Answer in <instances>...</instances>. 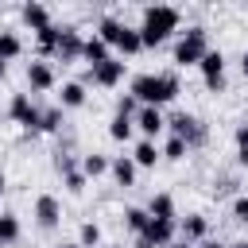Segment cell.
<instances>
[{"label":"cell","mask_w":248,"mask_h":248,"mask_svg":"<svg viewBox=\"0 0 248 248\" xmlns=\"http://www.w3.org/2000/svg\"><path fill=\"white\" fill-rule=\"evenodd\" d=\"M240 74H244V78H248V46H244V50H240Z\"/></svg>","instance_id":"cell-35"},{"label":"cell","mask_w":248,"mask_h":248,"mask_svg":"<svg viewBox=\"0 0 248 248\" xmlns=\"http://www.w3.org/2000/svg\"><path fill=\"white\" fill-rule=\"evenodd\" d=\"M19 19H23V27H31V31H43V27L54 23V19H50V8L39 4V0H27V4L19 8Z\"/></svg>","instance_id":"cell-14"},{"label":"cell","mask_w":248,"mask_h":248,"mask_svg":"<svg viewBox=\"0 0 248 248\" xmlns=\"http://www.w3.org/2000/svg\"><path fill=\"white\" fill-rule=\"evenodd\" d=\"M62 186L70 190V194H85V186H89V178L81 174V167L78 170H70V174H62Z\"/></svg>","instance_id":"cell-29"},{"label":"cell","mask_w":248,"mask_h":248,"mask_svg":"<svg viewBox=\"0 0 248 248\" xmlns=\"http://www.w3.org/2000/svg\"><path fill=\"white\" fill-rule=\"evenodd\" d=\"M147 225H151V213H147V205H128V209H124V229H128L132 236H140Z\"/></svg>","instance_id":"cell-25"},{"label":"cell","mask_w":248,"mask_h":248,"mask_svg":"<svg viewBox=\"0 0 248 248\" xmlns=\"http://www.w3.org/2000/svg\"><path fill=\"white\" fill-rule=\"evenodd\" d=\"M167 136L186 140V143H190V151H194V147H202V143L209 140V124H205L202 116H194V112L178 108V112H170V116H167Z\"/></svg>","instance_id":"cell-4"},{"label":"cell","mask_w":248,"mask_h":248,"mask_svg":"<svg viewBox=\"0 0 248 248\" xmlns=\"http://www.w3.org/2000/svg\"><path fill=\"white\" fill-rule=\"evenodd\" d=\"M159 159H163V147H159L155 140H143V136H140L136 147H132V163H136V167H155Z\"/></svg>","instance_id":"cell-19"},{"label":"cell","mask_w":248,"mask_h":248,"mask_svg":"<svg viewBox=\"0 0 248 248\" xmlns=\"http://www.w3.org/2000/svg\"><path fill=\"white\" fill-rule=\"evenodd\" d=\"M136 136V120L132 116H120V112H112V120H108V140H116V143H128Z\"/></svg>","instance_id":"cell-24"},{"label":"cell","mask_w":248,"mask_h":248,"mask_svg":"<svg viewBox=\"0 0 248 248\" xmlns=\"http://www.w3.org/2000/svg\"><path fill=\"white\" fill-rule=\"evenodd\" d=\"M132 120H136V132H140L143 140H159V136L167 132V116H163V108H155V105H140V112H136Z\"/></svg>","instance_id":"cell-12"},{"label":"cell","mask_w":248,"mask_h":248,"mask_svg":"<svg viewBox=\"0 0 248 248\" xmlns=\"http://www.w3.org/2000/svg\"><path fill=\"white\" fill-rule=\"evenodd\" d=\"M19 232H23V229H19V217L4 209V213H0V248L16 244V240H19Z\"/></svg>","instance_id":"cell-27"},{"label":"cell","mask_w":248,"mask_h":248,"mask_svg":"<svg viewBox=\"0 0 248 248\" xmlns=\"http://www.w3.org/2000/svg\"><path fill=\"white\" fill-rule=\"evenodd\" d=\"M174 236H178V221H155L151 217V225L136 236V248H170Z\"/></svg>","instance_id":"cell-9"},{"label":"cell","mask_w":248,"mask_h":248,"mask_svg":"<svg viewBox=\"0 0 248 248\" xmlns=\"http://www.w3.org/2000/svg\"><path fill=\"white\" fill-rule=\"evenodd\" d=\"M229 248H248V236H240L236 244H229Z\"/></svg>","instance_id":"cell-38"},{"label":"cell","mask_w":248,"mask_h":248,"mask_svg":"<svg viewBox=\"0 0 248 248\" xmlns=\"http://www.w3.org/2000/svg\"><path fill=\"white\" fill-rule=\"evenodd\" d=\"M232 143H236V147H248V120H240V124L232 128Z\"/></svg>","instance_id":"cell-32"},{"label":"cell","mask_w":248,"mask_h":248,"mask_svg":"<svg viewBox=\"0 0 248 248\" xmlns=\"http://www.w3.org/2000/svg\"><path fill=\"white\" fill-rule=\"evenodd\" d=\"M39 108H43V105H35L31 93H12V97H8V120L19 124V128L31 132V136H39Z\"/></svg>","instance_id":"cell-5"},{"label":"cell","mask_w":248,"mask_h":248,"mask_svg":"<svg viewBox=\"0 0 248 248\" xmlns=\"http://www.w3.org/2000/svg\"><path fill=\"white\" fill-rule=\"evenodd\" d=\"M229 209H232V221H244L248 225V194H236Z\"/></svg>","instance_id":"cell-31"},{"label":"cell","mask_w":248,"mask_h":248,"mask_svg":"<svg viewBox=\"0 0 248 248\" xmlns=\"http://www.w3.org/2000/svg\"><path fill=\"white\" fill-rule=\"evenodd\" d=\"M31 217H35V225H39L43 232H50V229L62 225V202H58L54 194H39L35 205H31Z\"/></svg>","instance_id":"cell-10"},{"label":"cell","mask_w":248,"mask_h":248,"mask_svg":"<svg viewBox=\"0 0 248 248\" xmlns=\"http://www.w3.org/2000/svg\"><path fill=\"white\" fill-rule=\"evenodd\" d=\"M198 70H202V81H205L209 93H221L225 89V50L221 46H209L205 58L198 62Z\"/></svg>","instance_id":"cell-8"},{"label":"cell","mask_w":248,"mask_h":248,"mask_svg":"<svg viewBox=\"0 0 248 248\" xmlns=\"http://www.w3.org/2000/svg\"><path fill=\"white\" fill-rule=\"evenodd\" d=\"M178 27H182V12H178L174 4H147V8L140 12V39H143V50L163 46Z\"/></svg>","instance_id":"cell-2"},{"label":"cell","mask_w":248,"mask_h":248,"mask_svg":"<svg viewBox=\"0 0 248 248\" xmlns=\"http://www.w3.org/2000/svg\"><path fill=\"white\" fill-rule=\"evenodd\" d=\"M108 167H112V159L101 155V151H85L81 155V174L85 178H101V174H108Z\"/></svg>","instance_id":"cell-21"},{"label":"cell","mask_w":248,"mask_h":248,"mask_svg":"<svg viewBox=\"0 0 248 248\" xmlns=\"http://www.w3.org/2000/svg\"><path fill=\"white\" fill-rule=\"evenodd\" d=\"M101 248H116V244H101Z\"/></svg>","instance_id":"cell-40"},{"label":"cell","mask_w":248,"mask_h":248,"mask_svg":"<svg viewBox=\"0 0 248 248\" xmlns=\"http://www.w3.org/2000/svg\"><path fill=\"white\" fill-rule=\"evenodd\" d=\"M78 244H81V248H101V244H105L101 225H97V221H81V225H78Z\"/></svg>","instance_id":"cell-26"},{"label":"cell","mask_w":248,"mask_h":248,"mask_svg":"<svg viewBox=\"0 0 248 248\" xmlns=\"http://www.w3.org/2000/svg\"><path fill=\"white\" fill-rule=\"evenodd\" d=\"M62 124H66V108H62L58 101L39 108V132H46V136H50V132H58Z\"/></svg>","instance_id":"cell-20"},{"label":"cell","mask_w":248,"mask_h":248,"mask_svg":"<svg viewBox=\"0 0 248 248\" xmlns=\"http://www.w3.org/2000/svg\"><path fill=\"white\" fill-rule=\"evenodd\" d=\"M198 248H229V244H221V240H213V236H209V240H202Z\"/></svg>","instance_id":"cell-34"},{"label":"cell","mask_w":248,"mask_h":248,"mask_svg":"<svg viewBox=\"0 0 248 248\" xmlns=\"http://www.w3.org/2000/svg\"><path fill=\"white\" fill-rule=\"evenodd\" d=\"M124 74H128V62L112 54L108 62H101V66H93V70H85V85L93 81L97 89H116V85L124 81Z\"/></svg>","instance_id":"cell-6"},{"label":"cell","mask_w":248,"mask_h":248,"mask_svg":"<svg viewBox=\"0 0 248 248\" xmlns=\"http://www.w3.org/2000/svg\"><path fill=\"white\" fill-rule=\"evenodd\" d=\"M186 155H190V143H186V140H178V136H167V140H163V159L182 163Z\"/></svg>","instance_id":"cell-28"},{"label":"cell","mask_w":248,"mask_h":248,"mask_svg":"<svg viewBox=\"0 0 248 248\" xmlns=\"http://www.w3.org/2000/svg\"><path fill=\"white\" fill-rule=\"evenodd\" d=\"M19 54H23V39H19V31L0 27V62H12V58H19Z\"/></svg>","instance_id":"cell-22"},{"label":"cell","mask_w":248,"mask_h":248,"mask_svg":"<svg viewBox=\"0 0 248 248\" xmlns=\"http://www.w3.org/2000/svg\"><path fill=\"white\" fill-rule=\"evenodd\" d=\"M205 50H209V27L190 23L186 31H178L174 50H170V62H174L178 70H186V66H198V62L205 58Z\"/></svg>","instance_id":"cell-3"},{"label":"cell","mask_w":248,"mask_h":248,"mask_svg":"<svg viewBox=\"0 0 248 248\" xmlns=\"http://www.w3.org/2000/svg\"><path fill=\"white\" fill-rule=\"evenodd\" d=\"M236 167H244V170H248V147H236Z\"/></svg>","instance_id":"cell-33"},{"label":"cell","mask_w":248,"mask_h":248,"mask_svg":"<svg viewBox=\"0 0 248 248\" xmlns=\"http://www.w3.org/2000/svg\"><path fill=\"white\" fill-rule=\"evenodd\" d=\"M128 93H132L140 105L163 108V105H170V101L182 93V81H178V70H143V74L132 78Z\"/></svg>","instance_id":"cell-1"},{"label":"cell","mask_w":248,"mask_h":248,"mask_svg":"<svg viewBox=\"0 0 248 248\" xmlns=\"http://www.w3.org/2000/svg\"><path fill=\"white\" fill-rule=\"evenodd\" d=\"M4 190H8V174H4V167H0V198H4Z\"/></svg>","instance_id":"cell-36"},{"label":"cell","mask_w":248,"mask_h":248,"mask_svg":"<svg viewBox=\"0 0 248 248\" xmlns=\"http://www.w3.org/2000/svg\"><path fill=\"white\" fill-rule=\"evenodd\" d=\"M116 112H120V116H136V112H140V101H136L132 93H120V97H116Z\"/></svg>","instance_id":"cell-30"},{"label":"cell","mask_w":248,"mask_h":248,"mask_svg":"<svg viewBox=\"0 0 248 248\" xmlns=\"http://www.w3.org/2000/svg\"><path fill=\"white\" fill-rule=\"evenodd\" d=\"M170 248H198V244H186V240H174Z\"/></svg>","instance_id":"cell-39"},{"label":"cell","mask_w":248,"mask_h":248,"mask_svg":"<svg viewBox=\"0 0 248 248\" xmlns=\"http://www.w3.org/2000/svg\"><path fill=\"white\" fill-rule=\"evenodd\" d=\"M112 58V46L93 31V35H85V46H81V62H89V70L93 66H101V62H108Z\"/></svg>","instance_id":"cell-15"},{"label":"cell","mask_w":248,"mask_h":248,"mask_svg":"<svg viewBox=\"0 0 248 248\" xmlns=\"http://www.w3.org/2000/svg\"><path fill=\"white\" fill-rule=\"evenodd\" d=\"M35 46H39V58H54V50H58V23H50V27H43V31H35Z\"/></svg>","instance_id":"cell-23"},{"label":"cell","mask_w":248,"mask_h":248,"mask_svg":"<svg viewBox=\"0 0 248 248\" xmlns=\"http://www.w3.org/2000/svg\"><path fill=\"white\" fill-rule=\"evenodd\" d=\"M147 213H151L155 221H178L174 198H170L167 190H159V194H151V198H147Z\"/></svg>","instance_id":"cell-18"},{"label":"cell","mask_w":248,"mask_h":248,"mask_svg":"<svg viewBox=\"0 0 248 248\" xmlns=\"http://www.w3.org/2000/svg\"><path fill=\"white\" fill-rule=\"evenodd\" d=\"M178 236H182L186 244L209 240V217H205V213H186V217L178 221Z\"/></svg>","instance_id":"cell-13"},{"label":"cell","mask_w":248,"mask_h":248,"mask_svg":"<svg viewBox=\"0 0 248 248\" xmlns=\"http://www.w3.org/2000/svg\"><path fill=\"white\" fill-rule=\"evenodd\" d=\"M81 46H85L81 27H74V23H58V50H54L50 62H78V58H81Z\"/></svg>","instance_id":"cell-7"},{"label":"cell","mask_w":248,"mask_h":248,"mask_svg":"<svg viewBox=\"0 0 248 248\" xmlns=\"http://www.w3.org/2000/svg\"><path fill=\"white\" fill-rule=\"evenodd\" d=\"M85 97H89V89H85L81 78H70V81L58 85V105H62V108H81Z\"/></svg>","instance_id":"cell-16"},{"label":"cell","mask_w":248,"mask_h":248,"mask_svg":"<svg viewBox=\"0 0 248 248\" xmlns=\"http://www.w3.org/2000/svg\"><path fill=\"white\" fill-rule=\"evenodd\" d=\"M54 248H81L78 240H66V244H54Z\"/></svg>","instance_id":"cell-37"},{"label":"cell","mask_w":248,"mask_h":248,"mask_svg":"<svg viewBox=\"0 0 248 248\" xmlns=\"http://www.w3.org/2000/svg\"><path fill=\"white\" fill-rule=\"evenodd\" d=\"M136 170H140V167L132 163V155H112L108 174H112V182H116V186H124V190H128V186H136Z\"/></svg>","instance_id":"cell-17"},{"label":"cell","mask_w":248,"mask_h":248,"mask_svg":"<svg viewBox=\"0 0 248 248\" xmlns=\"http://www.w3.org/2000/svg\"><path fill=\"white\" fill-rule=\"evenodd\" d=\"M23 78H27L31 93H46V89L58 85V74H54V66H50L46 58H31V62L23 66Z\"/></svg>","instance_id":"cell-11"}]
</instances>
